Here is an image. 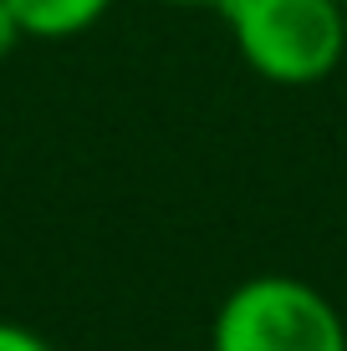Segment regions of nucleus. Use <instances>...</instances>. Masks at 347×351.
<instances>
[{
	"instance_id": "nucleus-6",
	"label": "nucleus",
	"mask_w": 347,
	"mask_h": 351,
	"mask_svg": "<svg viewBox=\"0 0 347 351\" xmlns=\"http://www.w3.org/2000/svg\"><path fill=\"white\" fill-rule=\"evenodd\" d=\"M153 5H169V10H220L225 0H153Z\"/></svg>"
},
{
	"instance_id": "nucleus-4",
	"label": "nucleus",
	"mask_w": 347,
	"mask_h": 351,
	"mask_svg": "<svg viewBox=\"0 0 347 351\" xmlns=\"http://www.w3.org/2000/svg\"><path fill=\"white\" fill-rule=\"evenodd\" d=\"M0 351H56V346L21 321H0Z\"/></svg>"
},
{
	"instance_id": "nucleus-7",
	"label": "nucleus",
	"mask_w": 347,
	"mask_h": 351,
	"mask_svg": "<svg viewBox=\"0 0 347 351\" xmlns=\"http://www.w3.org/2000/svg\"><path fill=\"white\" fill-rule=\"evenodd\" d=\"M342 5H347V0H342Z\"/></svg>"
},
{
	"instance_id": "nucleus-1",
	"label": "nucleus",
	"mask_w": 347,
	"mask_h": 351,
	"mask_svg": "<svg viewBox=\"0 0 347 351\" xmlns=\"http://www.w3.org/2000/svg\"><path fill=\"white\" fill-rule=\"evenodd\" d=\"M220 21L240 62L271 87H317L347 56L342 0H225Z\"/></svg>"
},
{
	"instance_id": "nucleus-5",
	"label": "nucleus",
	"mask_w": 347,
	"mask_h": 351,
	"mask_svg": "<svg viewBox=\"0 0 347 351\" xmlns=\"http://www.w3.org/2000/svg\"><path fill=\"white\" fill-rule=\"evenodd\" d=\"M26 41V31H21V21H16V10H10V0H0V62H5L16 46Z\"/></svg>"
},
{
	"instance_id": "nucleus-3",
	"label": "nucleus",
	"mask_w": 347,
	"mask_h": 351,
	"mask_svg": "<svg viewBox=\"0 0 347 351\" xmlns=\"http://www.w3.org/2000/svg\"><path fill=\"white\" fill-rule=\"evenodd\" d=\"M117 0H10L26 41H71L92 31Z\"/></svg>"
},
{
	"instance_id": "nucleus-2",
	"label": "nucleus",
	"mask_w": 347,
	"mask_h": 351,
	"mask_svg": "<svg viewBox=\"0 0 347 351\" xmlns=\"http://www.w3.org/2000/svg\"><path fill=\"white\" fill-rule=\"evenodd\" d=\"M210 351H347V321L302 275H245L210 321Z\"/></svg>"
}]
</instances>
